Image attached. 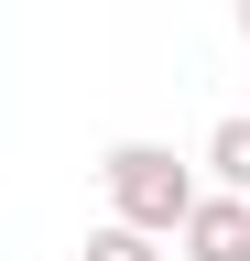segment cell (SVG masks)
Listing matches in <instances>:
<instances>
[{
    "mask_svg": "<svg viewBox=\"0 0 250 261\" xmlns=\"http://www.w3.org/2000/svg\"><path fill=\"white\" fill-rule=\"evenodd\" d=\"M229 22H239V33H250V0H229Z\"/></svg>",
    "mask_w": 250,
    "mask_h": 261,
    "instance_id": "cell-5",
    "label": "cell"
},
{
    "mask_svg": "<svg viewBox=\"0 0 250 261\" xmlns=\"http://www.w3.org/2000/svg\"><path fill=\"white\" fill-rule=\"evenodd\" d=\"M207 185H239V196H250V109L207 130Z\"/></svg>",
    "mask_w": 250,
    "mask_h": 261,
    "instance_id": "cell-3",
    "label": "cell"
},
{
    "mask_svg": "<svg viewBox=\"0 0 250 261\" xmlns=\"http://www.w3.org/2000/svg\"><path fill=\"white\" fill-rule=\"evenodd\" d=\"M152 240H163V228H142V218H109V228H87V261H163Z\"/></svg>",
    "mask_w": 250,
    "mask_h": 261,
    "instance_id": "cell-4",
    "label": "cell"
},
{
    "mask_svg": "<svg viewBox=\"0 0 250 261\" xmlns=\"http://www.w3.org/2000/svg\"><path fill=\"white\" fill-rule=\"evenodd\" d=\"M174 240H185V261H250V196L239 185H207Z\"/></svg>",
    "mask_w": 250,
    "mask_h": 261,
    "instance_id": "cell-2",
    "label": "cell"
},
{
    "mask_svg": "<svg viewBox=\"0 0 250 261\" xmlns=\"http://www.w3.org/2000/svg\"><path fill=\"white\" fill-rule=\"evenodd\" d=\"M98 185H109V218H142V228H163V240L196 218V196H207L163 142H109L98 152Z\"/></svg>",
    "mask_w": 250,
    "mask_h": 261,
    "instance_id": "cell-1",
    "label": "cell"
}]
</instances>
